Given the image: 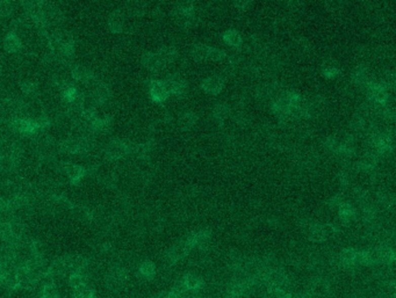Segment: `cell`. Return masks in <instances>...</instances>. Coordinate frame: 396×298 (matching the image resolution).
<instances>
[{
    "instance_id": "1",
    "label": "cell",
    "mask_w": 396,
    "mask_h": 298,
    "mask_svg": "<svg viewBox=\"0 0 396 298\" xmlns=\"http://www.w3.org/2000/svg\"><path fill=\"white\" fill-rule=\"evenodd\" d=\"M132 151V143L122 140H112L107 144L105 149V158L109 161L120 160V159L129 156Z\"/></svg>"
},
{
    "instance_id": "2",
    "label": "cell",
    "mask_w": 396,
    "mask_h": 298,
    "mask_svg": "<svg viewBox=\"0 0 396 298\" xmlns=\"http://www.w3.org/2000/svg\"><path fill=\"white\" fill-rule=\"evenodd\" d=\"M11 129L15 133L22 135H36L38 129L34 118L30 117H14L10 121Z\"/></svg>"
},
{
    "instance_id": "3",
    "label": "cell",
    "mask_w": 396,
    "mask_h": 298,
    "mask_svg": "<svg viewBox=\"0 0 396 298\" xmlns=\"http://www.w3.org/2000/svg\"><path fill=\"white\" fill-rule=\"evenodd\" d=\"M337 228L332 224H315L310 228L309 238L312 241L321 242L337 233Z\"/></svg>"
},
{
    "instance_id": "4",
    "label": "cell",
    "mask_w": 396,
    "mask_h": 298,
    "mask_svg": "<svg viewBox=\"0 0 396 298\" xmlns=\"http://www.w3.org/2000/svg\"><path fill=\"white\" fill-rule=\"evenodd\" d=\"M149 97L153 102L156 103H163L170 94L166 89L164 80H158V79H152L149 84Z\"/></svg>"
},
{
    "instance_id": "5",
    "label": "cell",
    "mask_w": 396,
    "mask_h": 298,
    "mask_svg": "<svg viewBox=\"0 0 396 298\" xmlns=\"http://www.w3.org/2000/svg\"><path fill=\"white\" fill-rule=\"evenodd\" d=\"M128 280V273L124 268H114L107 274L106 284L110 289H117L124 285Z\"/></svg>"
},
{
    "instance_id": "6",
    "label": "cell",
    "mask_w": 396,
    "mask_h": 298,
    "mask_svg": "<svg viewBox=\"0 0 396 298\" xmlns=\"http://www.w3.org/2000/svg\"><path fill=\"white\" fill-rule=\"evenodd\" d=\"M224 87V81L220 75H211L204 79L201 82V89H203L206 93L211 95H219L222 92Z\"/></svg>"
},
{
    "instance_id": "7",
    "label": "cell",
    "mask_w": 396,
    "mask_h": 298,
    "mask_svg": "<svg viewBox=\"0 0 396 298\" xmlns=\"http://www.w3.org/2000/svg\"><path fill=\"white\" fill-rule=\"evenodd\" d=\"M166 89L170 95H176V97H181L186 91V81L180 75H170L168 79L164 80Z\"/></svg>"
},
{
    "instance_id": "8",
    "label": "cell",
    "mask_w": 396,
    "mask_h": 298,
    "mask_svg": "<svg viewBox=\"0 0 396 298\" xmlns=\"http://www.w3.org/2000/svg\"><path fill=\"white\" fill-rule=\"evenodd\" d=\"M110 98V90L108 86L105 85L104 82L98 81L94 87L92 93H91V100L92 105L94 106H102L109 100Z\"/></svg>"
},
{
    "instance_id": "9",
    "label": "cell",
    "mask_w": 396,
    "mask_h": 298,
    "mask_svg": "<svg viewBox=\"0 0 396 298\" xmlns=\"http://www.w3.org/2000/svg\"><path fill=\"white\" fill-rule=\"evenodd\" d=\"M366 87L372 100L379 103V105H386L388 101V93L385 85L370 81Z\"/></svg>"
},
{
    "instance_id": "10",
    "label": "cell",
    "mask_w": 396,
    "mask_h": 298,
    "mask_svg": "<svg viewBox=\"0 0 396 298\" xmlns=\"http://www.w3.org/2000/svg\"><path fill=\"white\" fill-rule=\"evenodd\" d=\"M64 172L69 179L70 184L76 186L85 178L87 174V168L82 165L66 164L64 165Z\"/></svg>"
},
{
    "instance_id": "11",
    "label": "cell",
    "mask_w": 396,
    "mask_h": 298,
    "mask_svg": "<svg viewBox=\"0 0 396 298\" xmlns=\"http://www.w3.org/2000/svg\"><path fill=\"white\" fill-rule=\"evenodd\" d=\"M71 77H72L74 80L84 82V84H90V82H93L96 80V75H94L93 71H91L90 69H87V67L79 64L74 65L72 69H71Z\"/></svg>"
},
{
    "instance_id": "12",
    "label": "cell",
    "mask_w": 396,
    "mask_h": 298,
    "mask_svg": "<svg viewBox=\"0 0 396 298\" xmlns=\"http://www.w3.org/2000/svg\"><path fill=\"white\" fill-rule=\"evenodd\" d=\"M66 272H69V266H68V260H66V256L58 258V259L54 260L51 262L50 266L47 268V273L48 275L54 279V277H58L64 275Z\"/></svg>"
},
{
    "instance_id": "13",
    "label": "cell",
    "mask_w": 396,
    "mask_h": 298,
    "mask_svg": "<svg viewBox=\"0 0 396 298\" xmlns=\"http://www.w3.org/2000/svg\"><path fill=\"white\" fill-rule=\"evenodd\" d=\"M4 49H5L7 53L11 54H17L21 50L22 48V42L20 39V36L17 34V31L11 30L6 34V36L4 37Z\"/></svg>"
},
{
    "instance_id": "14",
    "label": "cell",
    "mask_w": 396,
    "mask_h": 298,
    "mask_svg": "<svg viewBox=\"0 0 396 298\" xmlns=\"http://www.w3.org/2000/svg\"><path fill=\"white\" fill-rule=\"evenodd\" d=\"M141 63L144 69L151 71V72L158 71L162 66H163L157 53H152V51H148V53L143 54V56L141 58Z\"/></svg>"
},
{
    "instance_id": "15",
    "label": "cell",
    "mask_w": 396,
    "mask_h": 298,
    "mask_svg": "<svg viewBox=\"0 0 396 298\" xmlns=\"http://www.w3.org/2000/svg\"><path fill=\"white\" fill-rule=\"evenodd\" d=\"M375 260V264L378 262H383V264H393L395 260V253L394 249L390 247H380L377 248L375 251H372Z\"/></svg>"
},
{
    "instance_id": "16",
    "label": "cell",
    "mask_w": 396,
    "mask_h": 298,
    "mask_svg": "<svg viewBox=\"0 0 396 298\" xmlns=\"http://www.w3.org/2000/svg\"><path fill=\"white\" fill-rule=\"evenodd\" d=\"M188 252V248L186 247L184 242H180V244L173 246V247L169 249L168 253H166V259L171 262V264H176V262H178L180 259H183Z\"/></svg>"
},
{
    "instance_id": "17",
    "label": "cell",
    "mask_w": 396,
    "mask_h": 298,
    "mask_svg": "<svg viewBox=\"0 0 396 298\" xmlns=\"http://www.w3.org/2000/svg\"><path fill=\"white\" fill-rule=\"evenodd\" d=\"M222 38L225 45L229 47L235 48V49H240L243 45V38H242L241 34L235 29H228L222 34Z\"/></svg>"
},
{
    "instance_id": "18",
    "label": "cell",
    "mask_w": 396,
    "mask_h": 298,
    "mask_svg": "<svg viewBox=\"0 0 396 298\" xmlns=\"http://www.w3.org/2000/svg\"><path fill=\"white\" fill-rule=\"evenodd\" d=\"M107 23H108L109 30L114 34L122 33V30H124V17H122L120 12L115 11L110 13Z\"/></svg>"
},
{
    "instance_id": "19",
    "label": "cell",
    "mask_w": 396,
    "mask_h": 298,
    "mask_svg": "<svg viewBox=\"0 0 396 298\" xmlns=\"http://www.w3.org/2000/svg\"><path fill=\"white\" fill-rule=\"evenodd\" d=\"M156 53H157L158 57H160L162 64L163 65L170 64V63L174 62L178 58V51H177L176 48H173V47L161 48V49H158Z\"/></svg>"
},
{
    "instance_id": "20",
    "label": "cell",
    "mask_w": 396,
    "mask_h": 298,
    "mask_svg": "<svg viewBox=\"0 0 396 298\" xmlns=\"http://www.w3.org/2000/svg\"><path fill=\"white\" fill-rule=\"evenodd\" d=\"M197 122V116L196 114H194L192 112H187L184 113L183 115H180L179 120H178V125L183 131H188L192 128H194Z\"/></svg>"
},
{
    "instance_id": "21",
    "label": "cell",
    "mask_w": 396,
    "mask_h": 298,
    "mask_svg": "<svg viewBox=\"0 0 396 298\" xmlns=\"http://www.w3.org/2000/svg\"><path fill=\"white\" fill-rule=\"evenodd\" d=\"M209 50H211V47L207 46V45H204V43L194 45L191 49L192 57L194 58V61H196V62L208 61Z\"/></svg>"
},
{
    "instance_id": "22",
    "label": "cell",
    "mask_w": 396,
    "mask_h": 298,
    "mask_svg": "<svg viewBox=\"0 0 396 298\" xmlns=\"http://www.w3.org/2000/svg\"><path fill=\"white\" fill-rule=\"evenodd\" d=\"M183 285L187 290L197 291V290L203 288L204 281L197 275H194V274H187V275H185L183 279Z\"/></svg>"
},
{
    "instance_id": "23",
    "label": "cell",
    "mask_w": 396,
    "mask_h": 298,
    "mask_svg": "<svg viewBox=\"0 0 396 298\" xmlns=\"http://www.w3.org/2000/svg\"><path fill=\"white\" fill-rule=\"evenodd\" d=\"M358 251L354 248H345L340 253V261L345 267H353L357 265Z\"/></svg>"
},
{
    "instance_id": "24",
    "label": "cell",
    "mask_w": 396,
    "mask_h": 298,
    "mask_svg": "<svg viewBox=\"0 0 396 298\" xmlns=\"http://www.w3.org/2000/svg\"><path fill=\"white\" fill-rule=\"evenodd\" d=\"M378 165V156L377 154H367L366 157H364L357 164V167L359 171H364V172H368L377 167Z\"/></svg>"
},
{
    "instance_id": "25",
    "label": "cell",
    "mask_w": 396,
    "mask_h": 298,
    "mask_svg": "<svg viewBox=\"0 0 396 298\" xmlns=\"http://www.w3.org/2000/svg\"><path fill=\"white\" fill-rule=\"evenodd\" d=\"M338 210L340 220H342L344 223H351L355 218V209L351 204L346 203V202H344V203L339 206Z\"/></svg>"
},
{
    "instance_id": "26",
    "label": "cell",
    "mask_w": 396,
    "mask_h": 298,
    "mask_svg": "<svg viewBox=\"0 0 396 298\" xmlns=\"http://www.w3.org/2000/svg\"><path fill=\"white\" fill-rule=\"evenodd\" d=\"M173 15L178 25L184 27V28L193 27V25L196 21V18L194 14H181V13H177V12H173Z\"/></svg>"
},
{
    "instance_id": "27",
    "label": "cell",
    "mask_w": 396,
    "mask_h": 298,
    "mask_svg": "<svg viewBox=\"0 0 396 298\" xmlns=\"http://www.w3.org/2000/svg\"><path fill=\"white\" fill-rule=\"evenodd\" d=\"M229 113H230L229 107L222 102L216 103V106L213 109V116L219 123H222L229 116Z\"/></svg>"
},
{
    "instance_id": "28",
    "label": "cell",
    "mask_w": 396,
    "mask_h": 298,
    "mask_svg": "<svg viewBox=\"0 0 396 298\" xmlns=\"http://www.w3.org/2000/svg\"><path fill=\"white\" fill-rule=\"evenodd\" d=\"M138 270H140V274L144 277V279L150 280V279H152L153 276H155L156 266H155V264H153L152 261L145 260V261H143L140 265V267H138Z\"/></svg>"
},
{
    "instance_id": "29",
    "label": "cell",
    "mask_w": 396,
    "mask_h": 298,
    "mask_svg": "<svg viewBox=\"0 0 396 298\" xmlns=\"http://www.w3.org/2000/svg\"><path fill=\"white\" fill-rule=\"evenodd\" d=\"M28 248L34 259H45V246L41 241L31 240L28 244Z\"/></svg>"
},
{
    "instance_id": "30",
    "label": "cell",
    "mask_w": 396,
    "mask_h": 298,
    "mask_svg": "<svg viewBox=\"0 0 396 298\" xmlns=\"http://www.w3.org/2000/svg\"><path fill=\"white\" fill-rule=\"evenodd\" d=\"M89 275L87 274H83V273H71V275L69 277V284L70 287L74 289H78L82 285L87 284V277Z\"/></svg>"
},
{
    "instance_id": "31",
    "label": "cell",
    "mask_w": 396,
    "mask_h": 298,
    "mask_svg": "<svg viewBox=\"0 0 396 298\" xmlns=\"http://www.w3.org/2000/svg\"><path fill=\"white\" fill-rule=\"evenodd\" d=\"M62 92V98L63 100H64L68 105H71V103H73L74 101L78 99V90L74 87L72 84L69 85L68 87H65L64 90L61 91Z\"/></svg>"
},
{
    "instance_id": "32",
    "label": "cell",
    "mask_w": 396,
    "mask_h": 298,
    "mask_svg": "<svg viewBox=\"0 0 396 298\" xmlns=\"http://www.w3.org/2000/svg\"><path fill=\"white\" fill-rule=\"evenodd\" d=\"M39 298H58V289L54 284V282L45 283L39 292Z\"/></svg>"
},
{
    "instance_id": "33",
    "label": "cell",
    "mask_w": 396,
    "mask_h": 298,
    "mask_svg": "<svg viewBox=\"0 0 396 298\" xmlns=\"http://www.w3.org/2000/svg\"><path fill=\"white\" fill-rule=\"evenodd\" d=\"M74 298H97L94 290L90 287L89 283L82 285L78 289L73 290Z\"/></svg>"
},
{
    "instance_id": "34",
    "label": "cell",
    "mask_w": 396,
    "mask_h": 298,
    "mask_svg": "<svg viewBox=\"0 0 396 298\" xmlns=\"http://www.w3.org/2000/svg\"><path fill=\"white\" fill-rule=\"evenodd\" d=\"M375 260L372 251H358L357 254V265L371 266L374 265Z\"/></svg>"
},
{
    "instance_id": "35",
    "label": "cell",
    "mask_w": 396,
    "mask_h": 298,
    "mask_svg": "<svg viewBox=\"0 0 396 298\" xmlns=\"http://www.w3.org/2000/svg\"><path fill=\"white\" fill-rule=\"evenodd\" d=\"M352 79H353L355 84L358 85H367L368 82H370V80H368V77H367V72L366 70L364 69V67H357L353 71V74H352Z\"/></svg>"
},
{
    "instance_id": "36",
    "label": "cell",
    "mask_w": 396,
    "mask_h": 298,
    "mask_svg": "<svg viewBox=\"0 0 396 298\" xmlns=\"http://www.w3.org/2000/svg\"><path fill=\"white\" fill-rule=\"evenodd\" d=\"M20 89L27 97H35L37 94V85L30 80L22 81L21 85H20Z\"/></svg>"
},
{
    "instance_id": "37",
    "label": "cell",
    "mask_w": 396,
    "mask_h": 298,
    "mask_svg": "<svg viewBox=\"0 0 396 298\" xmlns=\"http://www.w3.org/2000/svg\"><path fill=\"white\" fill-rule=\"evenodd\" d=\"M173 12L181 14H194V5L192 2H179L177 3Z\"/></svg>"
},
{
    "instance_id": "38",
    "label": "cell",
    "mask_w": 396,
    "mask_h": 298,
    "mask_svg": "<svg viewBox=\"0 0 396 298\" xmlns=\"http://www.w3.org/2000/svg\"><path fill=\"white\" fill-rule=\"evenodd\" d=\"M225 56H227L225 51L217 49V48L211 47V50H209V55H208V61L220 62V61H223Z\"/></svg>"
},
{
    "instance_id": "39",
    "label": "cell",
    "mask_w": 396,
    "mask_h": 298,
    "mask_svg": "<svg viewBox=\"0 0 396 298\" xmlns=\"http://www.w3.org/2000/svg\"><path fill=\"white\" fill-rule=\"evenodd\" d=\"M324 146H326V149L329 151V152L338 154L340 142L335 140L334 137H329V138H327L326 142H324Z\"/></svg>"
},
{
    "instance_id": "40",
    "label": "cell",
    "mask_w": 396,
    "mask_h": 298,
    "mask_svg": "<svg viewBox=\"0 0 396 298\" xmlns=\"http://www.w3.org/2000/svg\"><path fill=\"white\" fill-rule=\"evenodd\" d=\"M14 6L11 2H0V18H7L13 13Z\"/></svg>"
},
{
    "instance_id": "41",
    "label": "cell",
    "mask_w": 396,
    "mask_h": 298,
    "mask_svg": "<svg viewBox=\"0 0 396 298\" xmlns=\"http://www.w3.org/2000/svg\"><path fill=\"white\" fill-rule=\"evenodd\" d=\"M339 70L335 66H326L322 69V75L327 79H334L338 75Z\"/></svg>"
},
{
    "instance_id": "42",
    "label": "cell",
    "mask_w": 396,
    "mask_h": 298,
    "mask_svg": "<svg viewBox=\"0 0 396 298\" xmlns=\"http://www.w3.org/2000/svg\"><path fill=\"white\" fill-rule=\"evenodd\" d=\"M375 215H377V211H375V209L372 205H366L365 208L363 209V218L366 222L374 220Z\"/></svg>"
},
{
    "instance_id": "43",
    "label": "cell",
    "mask_w": 396,
    "mask_h": 298,
    "mask_svg": "<svg viewBox=\"0 0 396 298\" xmlns=\"http://www.w3.org/2000/svg\"><path fill=\"white\" fill-rule=\"evenodd\" d=\"M116 182H117V179L115 178L114 174H107V176L104 177V180H102V184H104L106 187H108V188L115 187Z\"/></svg>"
},
{
    "instance_id": "44",
    "label": "cell",
    "mask_w": 396,
    "mask_h": 298,
    "mask_svg": "<svg viewBox=\"0 0 396 298\" xmlns=\"http://www.w3.org/2000/svg\"><path fill=\"white\" fill-rule=\"evenodd\" d=\"M252 2H235V6L239 9L240 11H248L250 9Z\"/></svg>"
},
{
    "instance_id": "45",
    "label": "cell",
    "mask_w": 396,
    "mask_h": 298,
    "mask_svg": "<svg viewBox=\"0 0 396 298\" xmlns=\"http://www.w3.org/2000/svg\"><path fill=\"white\" fill-rule=\"evenodd\" d=\"M329 202H330V205H331V206H334V208H339V206L344 203V201H343L342 196H334V197H331V198H330V201H329Z\"/></svg>"
},
{
    "instance_id": "46",
    "label": "cell",
    "mask_w": 396,
    "mask_h": 298,
    "mask_svg": "<svg viewBox=\"0 0 396 298\" xmlns=\"http://www.w3.org/2000/svg\"><path fill=\"white\" fill-rule=\"evenodd\" d=\"M6 208V200L5 198H3L2 196H0V210L5 209Z\"/></svg>"
},
{
    "instance_id": "47",
    "label": "cell",
    "mask_w": 396,
    "mask_h": 298,
    "mask_svg": "<svg viewBox=\"0 0 396 298\" xmlns=\"http://www.w3.org/2000/svg\"><path fill=\"white\" fill-rule=\"evenodd\" d=\"M224 298H241L240 296H235V295H231V293H228L227 296H225Z\"/></svg>"
},
{
    "instance_id": "48",
    "label": "cell",
    "mask_w": 396,
    "mask_h": 298,
    "mask_svg": "<svg viewBox=\"0 0 396 298\" xmlns=\"http://www.w3.org/2000/svg\"><path fill=\"white\" fill-rule=\"evenodd\" d=\"M0 72H2V67H0Z\"/></svg>"
}]
</instances>
